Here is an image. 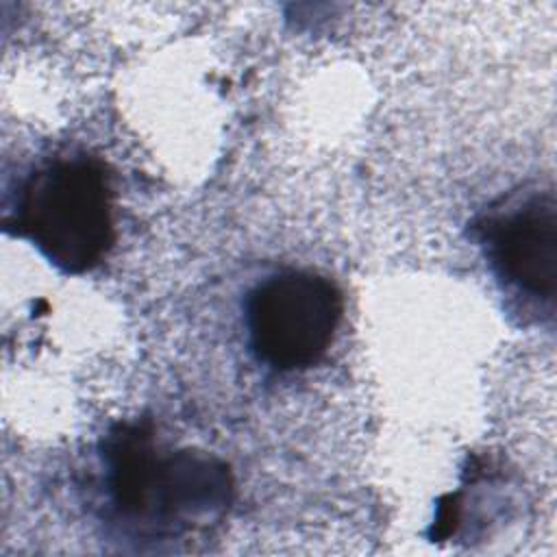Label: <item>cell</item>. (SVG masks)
Masks as SVG:
<instances>
[{
	"instance_id": "2",
	"label": "cell",
	"mask_w": 557,
	"mask_h": 557,
	"mask_svg": "<svg viewBox=\"0 0 557 557\" xmlns=\"http://www.w3.org/2000/svg\"><path fill=\"white\" fill-rule=\"evenodd\" d=\"M342 318V294L324 276L289 270L270 276L248 298L255 352L278 370L315 363Z\"/></svg>"
},
{
	"instance_id": "4",
	"label": "cell",
	"mask_w": 557,
	"mask_h": 557,
	"mask_svg": "<svg viewBox=\"0 0 557 557\" xmlns=\"http://www.w3.org/2000/svg\"><path fill=\"white\" fill-rule=\"evenodd\" d=\"M228 492L231 476L220 461L191 450L165 459L152 453L131 487L124 511L154 509L165 518L194 520L220 511L228 503Z\"/></svg>"
},
{
	"instance_id": "1",
	"label": "cell",
	"mask_w": 557,
	"mask_h": 557,
	"mask_svg": "<svg viewBox=\"0 0 557 557\" xmlns=\"http://www.w3.org/2000/svg\"><path fill=\"white\" fill-rule=\"evenodd\" d=\"M15 226L63 272L89 270L113 239L111 194L102 170L87 159L41 168L24 185Z\"/></svg>"
},
{
	"instance_id": "3",
	"label": "cell",
	"mask_w": 557,
	"mask_h": 557,
	"mask_svg": "<svg viewBox=\"0 0 557 557\" xmlns=\"http://www.w3.org/2000/svg\"><path fill=\"white\" fill-rule=\"evenodd\" d=\"M500 272L522 292L553 302L557 289V205L553 191L533 194L487 226Z\"/></svg>"
}]
</instances>
